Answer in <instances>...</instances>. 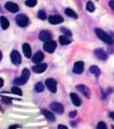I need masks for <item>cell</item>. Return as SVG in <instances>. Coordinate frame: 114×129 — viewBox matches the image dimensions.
Returning a JSON list of instances; mask_svg holds the SVG:
<instances>
[{"instance_id": "6da1fadb", "label": "cell", "mask_w": 114, "mask_h": 129, "mask_svg": "<svg viewBox=\"0 0 114 129\" xmlns=\"http://www.w3.org/2000/svg\"><path fill=\"white\" fill-rule=\"evenodd\" d=\"M95 32L97 35V37H98L101 41H103L108 44H112L113 43V39L111 38V36L108 35L105 31H103L102 29H99V28H96L95 29Z\"/></svg>"}, {"instance_id": "7a4b0ae2", "label": "cell", "mask_w": 114, "mask_h": 129, "mask_svg": "<svg viewBox=\"0 0 114 129\" xmlns=\"http://www.w3.org/2000/svg\"><path fill=\"white\" fill-rule=\"evenodd\" d=\"M29 75H30V71L28 69H24L21 76L18 79L14 80V84L15 85H23V84H25L28 81V79H29Z\"/></svg>"}, {"instance_id": "3957f363", "label": "cell", "mask_w": 114, "mask_h": 129, "mask_svg": "<svg viewBox=\"0 0 114 129\" xmlns=\"http://www.w3.org/2000/svg\"><path fill=\"white\" fill-rule=\"evenodd\" d=\"M15 21H16V24H17L19 27H26L28 25V23H29V19H28L27 15H25V14L17 15L15 18Z\"/></svg>"}, {"instance_id": "277c9868", "label": "cell", "mask_w": 114, "mask_h": 129, "mask_svg": "<svg viewBox=\"0 0 114 129\" xmlns=\"http://www.w3.org/2000/svg\"><path fill=\"white\" fill-rule=\"evenodd\" d=\"M56 42L55 41H52V40H50V41H46L45 43H44V45H43V48H44V51L47 52V53H53V52L55 51V48H56Z\"/></svg>"}, {"instance_id": "5b68a950", "label": "cell", "mask_w": 114, "mask_h": 129, "mask_svg": "<svg viewBox=\"0 0 114 129\" xmlns=\"http://www.w3.org/2000/svg\"><path fill=\"white\" fill-rule=\"evenodd\" d=\"M45 85L48 88V90L52 92H56L57 90V82L54 79H47L45 81Z\"/></svg>"}, {"instance_id": "8992f818", "label": "cell", "mask_w": 114, "mask_h": 129, "mask_svg": "<svg viewBox=\"0 0 114 129\" xmlns=\"http://www.w3.org/2000/svg\"><path fill=\"white\" fill-rule=\"evenodd\" d=\"M51 109L54 112L58 113V114H62V113H64V107L62 103L59 102H52L51 103Z\"/></svg>"}, {"instance_id": "52a82bcc", "label": "cell", "mask_w": 114, "mask_h": 129, "mask_svg": "<svg viewBox=\"0 0 114 129\" xmlns=\"http://www.w3.org/2000/svg\"><path fill=\"white\" fill-rule=\"evenodd\" d=\"M11 60H12V62H13L14 64H19L21 63V55H19V53L17 51H12V53H11Z\"/></svg>"}, {"instance_id": "ba28073f", "label": "cell", "mask_w": 114, "mask_h": 129, "mask_svg": "<svg viewBox=\"0 0 114 129\" xmlns=\"http://www.w3.org/2000/svg\"><path fill=\"white\" fill-rule=\"evenodd\" d=\"M84 70V62L83 61H76L74 63V66H73V72L76 74H80L82 73Z\"/></svg>"}, {"instance_id": "9c48e42d", "label": "cell", "mask_w": 114, "mask_h": 129, "mask_svg": "<svg viewBox=\"0 0 114 129\" xmlns=\"http://www.w3.org/2000/svg\"><path fill=\"white\" fill-rule=\"evenodd\" d=\"M47 64L46 63H37V66H35L32 68V71L36 72V73H42L46 70Z\"/></svg>"}, {"instance_id": "30bf717a", "label": "cell", "mask_w": 114, "mask_h": 129, "mask_svg": "<svg viewBox=\"0 0 114 129\" xmlns=\"http://www.w3.org/2000/svg\"><path fill=\"white\" fill-rule=\"evenodd\" d=\"M6 9L9 12H11V13H15V12H17L19 10V8L14 2H7L6 3Z\"/></svg>"}, {"instance_id": "8fae6325", "label": "cell", "mask_w": 114, "mask_h": 129, "mask_svg": "<svg viewBox=\"0 0 114 129\" xmlns=\"http://www.w3.org/2000/svg\"><path fill=\"white\" fill-rule=\"evenodd\" d=\"M51 37H52V35L47 30H42L41 32H40V35H39V39L41 40V41H44V42L50 41Z\"/></svg>"}, {"instance_id": "7c38bea8", "label": "cell", "mask_w": 114, "mask_h": 129, "mask_svg": "<svg viewBox=\"0 0 114 129\" xmlns=\"http://www.w3.org/2000/svg\"><path fill=\"white\" fill-rule=\"evenodd\" d=\"M76 89H78L80 92H82L86 98H89V97H91V90H89L85 85H78L76 86Z\"/></svg>"}, {"instance_id": "4fadbf2b", "label": "cell", "mask_w": 114, "mask_h": 129, "mask_svg": "<svg viewBox=\"0 0 114 129\" xmlns=\"http://www.w3.org/2000/svg\"><path fill=\"white\" fill-rule=\"evenodd\" d=\"M48 22H50L51 24H60L64 22V18L62 17L60 15H52L48 17Z\"/></svg>"}, {"instance_id": "5bb4252c", "label": "cell", "mask_w": 114, "mask_h": 129, "mask_svg": "<svg viewBox=\"0 0 114 129\" xmlns=\"http://www.w3.org/2000/svg\"><path fill=\"white\" fill-rule=\"evenodd\" d=\"M95 55L97 56V58H99L100 60H105L108 58L107 53L102 50V48H98V50L95 51Z\"/></svg>"}, {"instance_id": "9a60e30c", "label": "cell", "mask_w": 114, "mask_h": 129, "mask_svg": "<svg viewBox=\"0 0 114 129\" xmlns=\"http://www.w3.org/2000/svg\"><path fill=\"white\" fill-rule=\"evenodd\" d=\"M23 52H24V55H25L27 58L31 57V47L28 43L23 44Z\"/></svg>"}, {"instance_id": "2e32d148", "label": "cell", "mask_w": 114, "mask_h": 129, "mask_svg": "<svg viewBox=\"0 0 114 129\" xmlns=\"http://www.w3.org/2000/svg\"><path fill=\"white\" fill-rule=\"evenodd\" d=\"M43 58H44L43 53H41V52H38V53H36V55L32 57V61H34L35 63H41Z\"/></svg>"}, {"instance_id": "e0dca14e", "label": "cell", "mask_w": 114, "mask_h": 129, "mask_svg": "<svg viewBox=\"0 0 114 129\" xmlns=\"http://www.w3.org/2000/svg\"><path fill=\"white\" fill-rule=\"evenodd\" d=\"M70 98H71L72 103L74 104V106H76V107L81 106V99L79 98V96L76 94H74V92H71V94H70Z\"/></svg>"}, {"instance_id": "ac0fdd59", "label": "cell", "mask_w": 114, "mask_h": 129, "mask_svg": "<svg viewBox=\"0 0 114 129\" xmlns=\"http://www.w3.org/2000/svg\"><path fill=\"white\" fill-rule=\"evenodd\" d=\"M42 114L45 116V118L48 119L50 122H54V120H55L54 114H53L52 112H50V111H47V110H42Z\"/></svg>"}, {"instance_id": "d6986e66", "label": "cell", "mask_w": 114, "mask_h": 129, "mask_svg": "<svg viewBox=\"0 0 114 129\" xmlns=\"http://www.w3.org/2000/svg\"><path fill=\"white\" fill-rule=\"evenodd\" d=\"M0 24H1L2 29H8L9 26H10V23H9V21H8V18L6 17V16H1V17H0Z\"/></svg>"}, {"instance_id": "ffe728a7", "label": "cell", "mask_w": 114, "mask_h": 129, "mask_svg": "<svg viewBox=\"0 0 114 129\" xmlns=\"http://www.w3.org/2000/svg\"><path fill=\"white\" fill-rule=\"evenodd\" d=\"M89 71H91V73H93L95 76H99L100 75V69L97 66H91Z\"/></svg>"}, {"instance_id": "44dd1931", "label": "cell", "mask_w": 114, "mask_h": 129, "mask_svg": "<svg viewBox=\"0 0 114 129\" xmlns=\"http://www.w3.org/2000/svg\"><path fill=\"white\" fill-rule=\"evenodd\" d=\"M65 13H66V15H68V16H70V17H73V18H78V14L75 13L73 10H71V9H66L65 10Z\"/></svg>"}, {"instance_id": "7402d4cb", "label": "cell", "mask_w": 114, "mask_h": 129, "mask_svg": "<svg viewBox=\"0 0 114 129\" xmlns=\"http://www.w3.org/2000/svg\"><path fill=\"white\" fill-rule=\"evenodd\" d=\"M59 42H60V44H63V45H68V44L70 43V40H69L66 36H60Z\"/></svg>"}, {"instance_id": "603a6c76", "label": "cell", "mask_w": 114, "mask_h": 129, "mask_svg": "<svg viewBox=\"0 0 114 129\" xmlns=\"http://www.w3.org/2000/svg\"><path fill=\"white\" fill-rule=\"evenodd\" d=\"M12 92H13L14 95L22 96V89L18 86H13V87H12Z\"/></svg>"}, {"instance_id": "cb8c5ba5", "label": "cell", "mask_w": 114, "mask_h": 129, "mask_svg": "<svg viewBox=\"0 0 114 129\" xmlns=\"http://www.w3.org/2000/svg\"><path fill=\"white\" fill-rule=\"evenodd\" d=\"M86 9L88 12H94L95 11V6H94V3L92 1H88L86 3Z\"/></svg>"}, {"instance_id": "d4e9b609", "label": "cell", "mask_w": 114, "mask_h": 129, "mask_svg": "<svg viewBox=\"0 0 114 129\" xmlns=\"http://www.w3.org/2000/svg\"><path fill=\"white\" fill-rule=\"evenodd\" d=\"M37 5V0H26V6L27 7H35Z\"/></svg>"}, {"instance_id": "484cf974", "label": "cell", "mask_w": 114, "mask_h": 129, "mask_svg": "<svg viewBox=\"0 0 114 129\" xmlns=\"http://www.w3.org/2000/svg\"><path fill=\"white\" fill-rule=\"evenodd\" d=\"M43 89H44V86H43L42 83H37L36 84V90L38 91V92L43 91Z\"/></svg>"}, {"instance_id": "4316f807", "label": "cell", "mask_w": 114, "mask_h": 129, "mask_svg": "<svg viewBox=\"0 0 114 129\" xmlns=\"http://www.w3.org/2000/svg\"><path fill=\"white\" fill-rule=\"evenodd\" d=\"M38 17L40 19H42V21H44V19L46 18V14H45V12L44 11H39V13H38Z\"/></svg>"}, {"instance_id": "83f0119b", "label": "cell", "mask_w": 114, "mask_h": 129, "mask_svg": "<svg viewBox=\"0 0 114 129\" xmlns=\"http://www.w3.org/2000/svg\"><path fill=\"white\" fill-rule=\"evenodd\" d=\"M97 129H107V125H105L103 122H100L97 126Z\"/></svg>"}, {"instance_id": "f1b7e54d", "label": "cell", "mask_w": 114, "mask_h": 129, "mask_svg": "<svg viewBox=\"0 0 114 129\" xmlns=\"http://www.w3.org/2000/svg\"><path fill=\"white\" fill-rule=\"evenodd\" d=\"M62 31L65 32V34H66V36H69V37H70V36L72 35V34H71V31H69L68 29H66V28H62Z\"/></svg>"}, {"instance_id": "f546056e", "label": "cell", "mask_w": 114, "mask_h": 129, "mask_svg": "<svg viewBox=\"0 0 114 129\" xmlns=\"http://www.w3.org/2000/svg\"><path fill=\"white\" fill-rule=\"evenodd\" d=\"M109 5L111 7V9H113V11H114V0H111V1L109 2Z\"/></svg>"}, {"instance_id": "4dcf8cb0", "label": "cell", "mask_w": 114, "mask_h": 129, "mask_svg": "<svg viewBox=\"0 0 114 129\" xmlns=\"http://www.w3.org/2000/svg\"><path fill=\"white\" fill-rule=\"evenodd\" d=\"M70 117H74V116L76 115V111H72V112H70Z\"/></svg>"}, {"instance_id": "1f68e13d", "label": "cell", "mask_w": 114, "mask_h": 129, "mask_svg": "<svg viewBox=\"0 0 114 129\" xmlns=\"http://www.w3.org/2000/svg\"><path fill=\"white\" fill-rule=\"evenodd\" d=\"M58 129H68V127H66L65 125H59V126H58Z\"/></svg>"}, {"instance_id": "d6a6232c", "label": "cell", "mask_w": 114, "mask_h": 129, "mask_svg": "<svg viewBox=\"0 0 114 129\" xmlns=\"http://www.w3.org/2000/svg\"><path fill=\"white\" fill-rule=\"evenodd\" d=\"M109 116H110V117H111V118L114 120V112H111V113H110Z\"/></svg>"}, {"instance_id": "836d02e7", "label": "cell", "mask_w": 114, "mask_h": 129, "mask_svg": "<svg viewBox=\"0 0 114 129\" xmlns=\"http://www.w3.org/2000/svg\"><path fill=\"white\" fill-rule=\"evenodd\" d=\"M3 86V80L0 78V87H2Z\"/></svg>"}, {"instance_id": "e575fe53", "label": "cell", "mask_w": 114, "mask_h": 129, "mask_svg": "<svg viewBox=\"0 0 114 129\" xmlns=\"http://www.w3.org/2000/svg\"><path fill=\"white\" fill-rule=\"evenodd\" d=\"M16 128H18V126H17V125H15V126H11L9 129H16Z\"/></svg>"}, {"instance_id": "d590c367", "label": "cell", "mask_w": 114, "mask_h": 129, "mask_svg": "<svg viewBox=\"0 0 114 129\" xmlns=\"http://www.w3.org/2000/svg\"><path fill=\"white\" fill-rule=\"evenodd\" d=\"M1 58H2V54H1V52H0V60H1Z\"/></svg>"}, {"instance_id": "8d00e7d4", "label": "cell", "mask_w": 114, "mask_h": 129, "mask_svg": "<svg viewBox=\"0 0 114 129\" xmlns=\"http://www.w3.org/2000/svg\"><path fill=\"white\" fill-rule=\"evenodd\" d=\"M112 129H114V126H112Z\"/></svg>"}]
</instances>
